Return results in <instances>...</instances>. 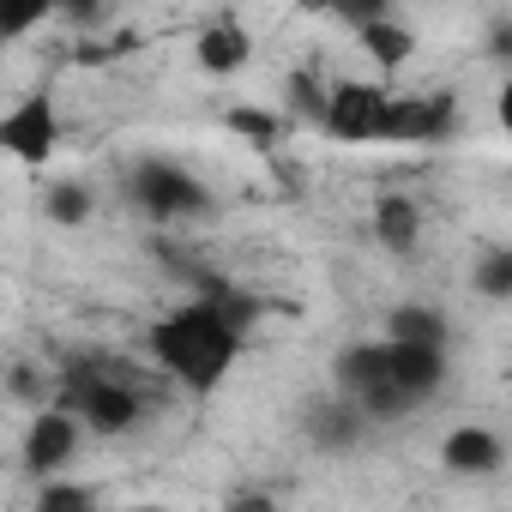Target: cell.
<instances>
[{"instance_id":"cell-1","label":"cell","mask_w":512,"mask_h":512,"mask_svg":"<svg viewBox=\"0 0 512 512\" xmlns=\"http://www.w3.org/2000/svg\"><path fill=\"white\" fill-rule=\"evenodd\" d=\"M253 320H260V302L235 296L229 284H217L199 302H181L175 314L151 320L145 344H151V356H157V368L169 380H181L193 398H211L229 380V368H235L241 338H247Z\"/></svg>"},{"instance_id":"cell-2","label":"cell","mask_w":512,"mask_h":512,"mask_svg":"<svg viewBox=\"0 0 512 512\" xmlns=\"http://www.w3.org/2000/svg\"><path fill=\"white\" fill-rule=\"evenodd\" d=\"M55 386H61V392H55L49 404L73 410V416H79V428H85V434H97V440H115V434L139 428V416H145L139 386H133L127 374L97 368V362H67Z\"/></svg>"},{"instance_id":"cell-3","label":"cell","mask_w":512,"mask_h":512,"mask_svg":"<svg viewBox=\"0 0 512 512\" xmlns=\"http://www.w3.org/2000/svg\"><path fill=\"white\" fill-rule=\"evenodd\" d=\"M127 193H133V205L151 223H187V217H205L211 211V187L199 175H187L181 163H163V157H145L127 175Z\"/></svg>"},{"instance_id":"cell-4","label":"cell","mask_w":512,"mask_h":512,"mask_svg":"<svg viewBox=\"0 0 512 512\" xmlns=\"http://www.w3.org/2000/svg\"><path fill=\"white\" fill-rule=\"evenodd\" d=\"M386 85L374 79H338L326 85V109H320V133L338 145H374L386 139Z\"/></svg>"},{"instance_id":"cell-5","label":"cell","mask_w":512,"mask_h":512,"mask_svg":"<svg viewBox=\"0 0 512 512\" xmlns=\"http://www.w3.org/2000/svg\"><path fill=\"white\" fill-rule=\"evenodd\" d=\"M55 145H61V115H55V91L49 85L25 91L7 115H0V151L19 157L25 169H43L55 157Z\"/></svg>"},{"instance_id":"cell-6","label":"cell","mask_w":512,"mask_h":512,"mask_svg":"<svg viewBox=\"0 0 512 512\" xmlns=\"http://www.w3.org/2000/svg\"><path fill=\"white\" fill-rule=\"evenodd\" d=\"M386 380L404 392V404H428L440 386H446V350L440 344H404V338H386Z\"/></svg>"},{"instance_id":"cell-7","label":"cell","mask_w":512,"mask_h":512,"mask_svg":"<svg viewBox=\"0 0 512 512\" xmlns=\"http://www.w3.org/2000/svg\"><path fill=\"white\" fill-rule=\"evenodd\" d=\"M79 416L73 410H61V404H43L37 416H31V428H25V470L31 476H55L61 464H73V452H79Z\"/></svg>"},{"instance_id":"cell-8","label":"cell","mask_w":512,"mask_h":512,"mask_svg":"<svg viewBox=\"0 0 512 512\" xmlns=\"http://www.w3.org/2000/svg\"><path fill=\"white\" fill-rule=\"evenodd\" d=\"M458 127V103L446 97V91H434V97H392L386 103V139H398V145H440L446 133Z\"/></svg>"},{"instance_id":"cell-9","label":"cell","mask_w":512,"mask_h":512,"mask_svg":"<svg viewBox=\"0 0 512 512\" xmlns=\"http://www.w3.org/2000/svg\"><path fill=\"white\" fill-rule=\"evenodd\" d=\"M193 61H199L211 79H229V73H241V67L253 61V37H247V25H241L235 13H217V19H205V25H199V37H193Z\"/></svg>"},{"instance_id":"cell-10","label":"cell","mask_w":512,"mask_h":512,"mask_svg":"<svg viewBox=\"0 0 512 512\" xmlns=\"http://www.w3.org/2000/svg\"><path fill=\"white\" fill-rule=\"evenodd\" d=\"M440 464H446L452 476H494V470L506 464V440H500L494 428H482V422H464V428L446 434Z\"/></svg>"},{"instance_id":"cell-11","label":"cell","mask_w":512,"mask_h":512,"mask_svg":"<svg viewBox=\"0 0 512 512\" xmlns=\"http://www.w3.org/2000/svg\"><path fill=\"white\" fill-rule=\"evenodd\" d=\"M374 241L386 247V253H416V241H422V211H416V199H404V193H386L380 205H374Z\"/></svg>"},{"instance_id":"cell-12","label":"cell","mask_w":512,"mask_h":512,"mask_svg":"<svg viewBox=\"0 0 512 512\" xmlns=\"http://www.w3.org/2000/svg\"><path fill=\"white\" fill-rule=\"evenodd\" d=\"M362 434H368V416L356 410V398H344V404H320V410L308 416V440H314L320 452H350Z\"/></svg>"},{"instance_id":"cell-13","label":"cell","mask_w":512,"mask_h":512,"mask_svg":"<svg viewBox=\"0 0 512 512\" xmlns=\"http://www.w3.org/2000/svg\"><path fill=\"white\" fill-rule=\"evenodd\" d=\"M356 43L368 49V61L374 67H386V73H398L410 55H416V31H404L392 13L386 19H368V25H356Z\"/></svg>"},{"instance_id":"cell-14","label":"cell","mask_w":512,"mask_h":512,"mask_svg":"<svg viewBox=\"0 0 512 512\" xmlns=\"http://www.w3.org/2000/svg\"><path fill=\"white\" fill-rule=\"evenodd\" d=\"M380 374H386V344H350V350H338V362H332V380H338L344 398H356V392L374 386Z\"/></svg>"},{"instance_id":"cell-15","label":"cell","mask_w":512,"mask_h":512,"mask_svg":"<svg viewBox=\"0 0 512 512\" xmlns=\"http://www.w3.org/2000/svg\"><path fill=\"white\" fill-rule=\"evenodd\" d=\"M392 338H404V344H440V350H446L452 326H446L440 308H428V302H404V308H392Z\"/></svg>"},{"instance_id":"cell-16","label":"cell","mask_w":512,"mask_h":512,"mask_svg":"<svg viewBox=\"0 0 512 512\" xmlns=\"http://www.w3.org/2000/svg\"><path fill=\"white\" fill-rule=\"evenodd\" d=\"M43 211H49V223H61V229H79V223H91V211H97V193H91L85 181H49V193H43Z\"/></svg>"},{"instance_id":"cell-17","label":"cell","mask_w":512,"mask_h":512,"mask_svg":"<svg viewBox=\"0 0 512 512\" xmlns=\"http://www.w3.org/2000/svg\"><path fill=\"white\" fill-rule=\"evenodd\" d=\"M223 127H229L235 139H247V145H260V151H272V145L284 139V121H278V115H266V109H229V115H223Z\"/></svg>"},{"instance_id":"cell-18","label":"cell","mask_w":512,"mask_h":512,"mask_svg":"<svg viewBox=\"0 0 512 512\" xmlns=\"http://www.w3.org/2000/svg\"><path fill=\"white\" fill-rule=\"evenodd\" d=\"M55 13V0H0V43H19L25 31H37Z\"/></svg>"},{"instance_id":"cell-19","label":"cell","mask_w":512,"mask_h":512,"mask_svg":"<svg viewBox=\"0 0 512 512\" xmlns=\"http://www.w3.org/2000/svg\"><path fill=\"white\" fill-rule=\"evenodd\" d=\"M284 91H290V115H296V121H308V127H320V109H326V85H320L308 67H296V73L284 79Z\"/></svg>"},{"instance_id":"cell-20","label":"cell","mask_w":512,"mask_h":512,"mask_svg":"<svg viewBox=\"0 0 512 512\" xmlns=\"http://www.w3.org/2000/svg\"><path fill=\"white\" fill-rule=\"evenodd\" d=\"M476 290H482L488 302H506V296H512V247H488V253H482Z\"/></svg>"},{"instance_id":"cell-21","label":"cell","mask_w":512,"mask_h":512,"mask_svg":"<svg viewBox=\"0 0 512 512\" xmlns=\"http://www.w3.org/2000/svg\"><path fill=\"white\" fill-rule=\"evenodd\" d=\"M91 500H97V494H91L85 482H43V488H37V506H43V512H73V506L85 512Z\"/></svg>"},{"instance_id":"cell-22","label":"cell","mask_w":512,"mask_h":512,"mask_svg":"<svg viewBox=\"0 0 512 512\" xmlns=\"http://www.w3.org/2000/svg\"><path fill=\"white\" fill-rule=\"evenodd\" d=\"M0 386H7L19 404H49V380L31 368V362H19V368H7V374H0Z\"/></svg>"},{"instance_id":"cell-23","label":"cell","mask_w":512,"mask_h":512,"mask_svg":"<svg viewBox=\"0 0 512 512\" xmlns=\"http://www.w3.org/2000/svg\"><path fill=\"white\" fill-rule=\"evenodd\" d=\"M332 13L356 31V25H368V19H386V13H392V0H332Z\"/></svg>"},{"instance_id":"cell-24","label":"cell","mask_w":512,"mask_h":512,"mask_svg":"<svg viewBox=\"0 0 512 512\" xmlns=\"http://www.w3.org/2000/svg\"><path fill=\"white\" fill-rule=\"evenodd\" d=\"M55 13L73 19V25H97L103 19V0H55Z\"/></svg>"},{"instance_id":"cell-25","label":"cell","mask_w":512,"mask_h":512,"mask_svg":"<svg viewBox=\"0 0 512 512\" xmlns=\"http://www.w3.org/2000/svg\"><path fill=\"white\" fill-rule=\"evenodd\" d=\"M302 13H332V0H296Z\"/></svg>"},{"instance_id":"cell-26","label":"cell","mask_w":512,"mask_h":512,"mask_svg":"<svg viewBox=\"0 0 512 512\" xmlns=\"http://www.w3.org/2000/svg\"><path fill=\"white\" fill-rule=\"evenodd\" d=\"M0 374H7V362H0Z\"/></svg>"},{"instance_id":"cell-27","label":"cell","mask_w":512,"mask_h":512,"mask_svg":"<svg viewBox=\"0 0 512 512\" xmlns=\"http://www.w3.org/2000/svg\"><path fill=\"white\" fill-rule=\"evenodd\" d=\"M0 49H7V43H0Z\"/></svg>"}]
</instances>
